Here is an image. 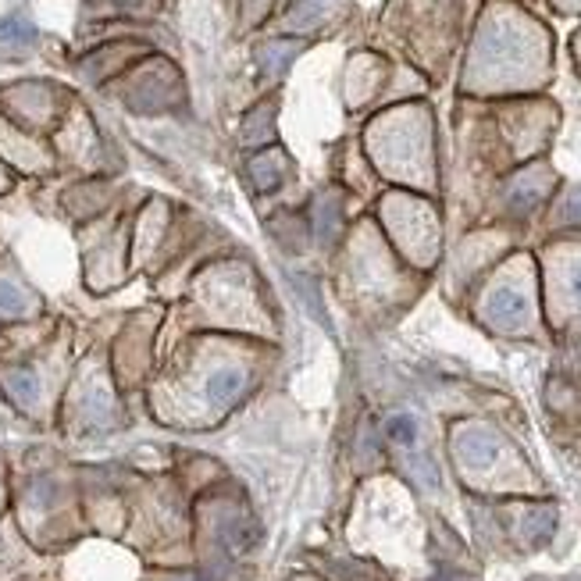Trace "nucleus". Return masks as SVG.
Wrapping results in <instances>:
<instances>
[{
    "instance_id": "f257e3e1",
    "label": "nucleus",
    "mask_w": 581,
    "mask_h": 581,
    "mask_svg": "<svg viewBox=\"0 0 581 581\" xmlns=\"http://www.w3.org/2000/svg\"><path fill=\"white\" fill-rule=\"evenodd\" d=\"M32 39H36V29L25 18H7L0 25V50H4V43L11 50H25V46H32Z\"/></svg>"
},
{
    "instance_id": "f03ea898",
    "label": "nucleus",
    "mask_w": 581,
    "mask_h": 581,
    "mask_svg": "<svg viewBox=\"0 0 581 581\" xmlns=\"http://www.w3.org/2000/svg\"><path fill=\"white\" fill-rule=\"evenodd\" d=\"M389 435H392V439L410 442V439H414V428H410V421H407V417H400V421H392V425H389Z\"/></svg>"
}]
</instances>
